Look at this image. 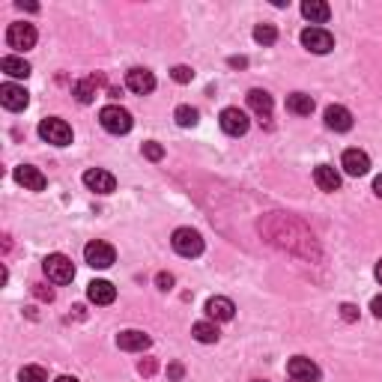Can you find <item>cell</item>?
Returning a JSON list of instances; mask_svg holds the SVG:
<instances>
[{
	"label": "cell",
	"mask_w": 382,
	"mask_h": 382,
	"mask_svg": "<svg viewBox=\"0 0 382 382\" xmlns=\"http://www.w3.org/2000/svg\"><path fill=\"white\" fill-rule=\"evenodd\" d=\"M99 123H102V129L111 132V134H129L132 132V114L120 105H105L102 111H99Z\"/></svg>",
	"instance_id": "obj_1"
},
{
	"label": "cell",
	"mask_w": 382,
	"mask_h": 382,
	"mask_svg": "<svg viewBox=\"0 0 382 382\" xmlns=\"http://www.w3.org/2000/svg\"><path fill=\"white\" fill-rule=\"evenodd\" d=\"M39 138L45 143H54V147H69L72 143V125L60 117H48V120L39 123Z\"/></svg>",
	"instance_id": "obj_2"
},
{
	"label": "cell",
	"mask_w": 382,
	"mask_h": 382,
	"mask_svg": "<svg viewBox=\"0 0 382 382\" xmlns=\"http://www.w3.org/2000/svg\"><path fill=\"white\" fill-rule=\"evenodd\" d=\"M170 245H174V251L179 254V257H200V254H203V236H200L197 230H191V227H179V230H174Z\"/></svg>",
	"instance_id": "obj_3"
},
{
	"label": "cell",
	"mask_w": 382,
	"mask_h": 382,
	"mask_svg": "<svg viewBox=\"0 0 382 382\" xmlns=\"http://www.w3.org/2000/svg\"><path fill=\"white\" fill-rule=\"evenodd\" d=\"M42 269L54 284H72V278H75V266H72V260L66 254H48L42 263Z\"/></svg>",
	"instance_id": "obj_4"
},
{
	"label": "cell",
	"mask_w": 382,
	"mask_h": 382,
	"mask_svg": "<svg viewBox=\"0 0 382 382\" xmlns=\"http://www.w3.org/2000/svg\"><path fill=\"white\" fill-rule=\"evenodd\" d=\"M302 45L314 54H329L334 48V36L325 27H305L302 30Z\"/></svg>",
	"instance_id": "obj_5"
},
{
	"label": "cell",
	"mask_w": 382,
	"mask_h": 382,
	"mask_svg": "<svg viewBox=\"0 0 382 382\" xmlns=\"http://www.w3.org/2000/svg\"><path fill=\"white\" fill-rule=\"evenodd\" d=\"M84 260H87V266H93V269H108V266H114L117 251H114L108 242H99V239H96V242H87Z\"/></svg>",
	"instance_id": "obj_6"
},
{
	"label": "cell",
	"mask_w": 382,
	"mask_h": 382,
	"mask_svg": "<svg viewBox=\"0 0 382 382\" xmlns=\"http://www.w3.org/2000/svg\"><path fill=\"white\" fill-rule=\"evenodd\" d=\"M6 45L15 51H30L36 45V27L33 24H9L6 30Z\"/></svg>",
	"instance_id": "obj_7"
},
{
	"label": "cell",
	"mask_w": 382,
	"mask_h": 382,
	"mask_svg": "<svg viewBox=\"0 0 382 382\" xmlns=\"http://www.w3.org/2000/svg\"><path fill=\"white\" fill-rule=\"evenodd\" d=\"M218 123H221V129L227 134H233V138H239V134L248 132V114L239 111V108H224L221 117H218Z\"/></svg>",
	"instance_id": "obj_8"
},
{
	"label": "cell",
	"mask_w": 382,
	"mask_h": 382,
	"mask_svg": "<svg viewBox=\"0 0 382 382\" xmlns=\"http://www.w3.org/2000/svg\"><path fill=\"white\" fill-rule=\"evenodd\" d=\"M287 374H290V379H296V382H316V379H320V368H316L311 359L296 356V359L287 361Z\"/></svg>",
	"instance_id": "obj_9"
},
{
	"label": "cell",
	"mask_w": 382,
	"mask_h": 382,
	"mask_svg": "<svg viewBox=\"0 0 382 382\" xmlns=\"http://www.w3.org/2000/svg\"><path fill=\"white\" fill-rule=\"evenodd\" d=\"M125 84H129L132 93L147 96V93H152V90H156V75H152L150 69L134 66V69H129V75H125Z\"/></svg>",
	"instance_id": "obj_10"
},
{
	"label": "cell",
	"mask_w": 382,
	"mask_h": 382,
	"mask_svg": "<svg viewBox=\"0 0 382 382\" xmlns=\"http://www.w3.org/2000/svg\"><path fill=\"white\" fill-rule=\"evenodd\" d=\"M27 102H30V96H27L24 87H18V84H3V87H0V105H3L6 111H24Z\"/></svg>",
	"instance_id": "obj_11"
},
{
	"label": "cell",
	"mask_w": 382,
	"mask_h": 382,
	"mask_svg": "<svg viewBox=\"0 0 382 382\" xmlns=\"http://www.w3.org/2000/svg\"><path fill=\"white\" fill-rule=\"evenodd\" d=\"M84 185L90 191H96V194H111V191L117 188V179H114V174H108V170L93 168V170L84 174Z\"/></svg>",
	"instance_id": "obj_12"
},
{
	"label": "cell",
	"mask_w": 382,
	"mask_h": 382,
	"mask_svg": "<svg viewBox=\"0 0 382 382\" xmlns=\"http://www.w3.org/2000/svg\"><path fill=\"white\" fill-rule=\"evenodd\" d=\"M150 343H152L150 334L147 332H138V329H125V332L117 334V347L125 350V352H143Z\"/></svg>",
	"instance_id": "obj_13"
},
{
	"label": "cell",
	"mask_w": 382,
	"mask_h": 382,
	"mask_svg": "<svg viewBox=\"0 0 382 382\" xmlns=\"http://www.w3.org/2000/svg\"><path fill=\"white\" fill-rule=\"evenodd\" d=\"M233 314H236V308H233L230 299H224V296H215L206 302V316L212 323H230Z\"/></svg>",
	"instance_id": "obj_14"
},
{
	"label": "cell",
	"mask_w": 382,
	"mask_h": 382,
	"mask_svg": "<svg viewBox=\"0 0 382 382\" xmlns=\"http://www.w3.org/2000/svg\"><path fill=\"white\" fill-rule=\"evenodd\" d=\"M341 165L350 177H365L370 170V159H368V152H361V150H347L341 159Z\"/></svg>",
	"instance_id": "obj_15"
},
{
	"label": "cell",
	"mask_w": 382,
	"mask_h": 382,
	"mask_svg": "<svg viewBox=\"0 0 382 382\" xmlns=\"http://www.w3.org/2000/svg\"><path fill=\"white\" fill-rule=\"evenodd\" d=\"M325 125L332 132H350L352 129V114L343 105H329L325 108Z\"/></svg>",
	"instance_id": "obj_16"
},
{
	"label": "cell",
	"mask_w": 382,
	"mask_h": 382,
	"mask_svg": "<svg viewBox=\"0 0 382 382\" xmlns=\"http://www.w3.org/2000/svg\"><path fill=\"white\" fill-rule=\"evenodd\" d=\"M15 183L30 188V191H42L45 188V177H42V170L33 168V165H18L15 168Z\"/></svg>",
	"instance_id": "obj_17"
},
{
	"label": "cell",
	"mask_w": 382,
	"mask_h": 382,
	"mask_svg": "<svg viewBox=\"0 0 382 382\" xmlns=\"http://www.w3.org/2000/svg\"><path fill=\"white\" fill-rule=\"evenodd\" d=\"M87 299L93 305H111L117 299V290L111 281H90L87 284Z\"/></svg>",
	"instance_id": "obj_18"
},
{
	"label": "cell",
	"mask_w": 382,
	"mask_h": 382,
	"mask_svg": "<svg viewBox=\"0 0 382 382\" xmlns=\"http://www.w3.org/2000/svg\"><path fill=\"white\" fill-rule=\"evenodd\" d=\"M102 75H90V78H84V81H75V87H72V96L78 99L81 105H90L96 99V87L102 84Z\"/></svg>",
	"instance_id": "obj_19"
},
{
	"label": "cell",
	"mask_w": 382,
	"mask_h": 382,
	"mask_svg": "<svg viewBox=\"0 0 382 382\" xmlns=\"http://www.w3.org/2000/svg\"><path fill=\"white\" fill-rule=\"evenodd\" d=\"M248 105H251V111L260 117V123H263V120H269V117H272V96L266 93V90L254 87L251 93H248Z\"/></svg>",
	"instance_id": "obj_20"
},
{
	"label": "cell",
	"mask_w": 382,
	"mask_h": 382,
	"mask_svg": "<svg viewBox=\"0 0 382 382\" xmlns=\"http://www.w3.org/2000/svg\"><path fill=\"white\" fill-rule=\"evenodd\" d=\"M302 15L316 27V24L329 21L332 9H329V3H323V0H305V3H302Z\"/></svg>",
	"instance_id": "obj_21"
},
{
	"label": "cell",
	"mask_w": 382,
	"mask_h": 382,
	"mask_svg": "<svg viewBox=\"0 0 382 382\" xmlns=\"http://www.w3.org/2000/svg\"><path fill=\"white\" fill-rule=\"evenodd\" d=\"M314 183L320 185L323 191H338L341 188V174L332 165H320L314 170Z\"/></svg>",
	"instance_id": "obj_22"
},
{
	"label": "cell",
	"mask_w": 382,
	"mask_h": 382,
	"mask_svg": "<svg viewBox=\"0 0 382 382\" xmlns=\"http://www.w3.org/2000/svg\"><path fill=\"white\" fill-rule=\"evenodd\" d=\"M0 69H3L9 78H27L30 75V63H27L24 57H15V54H9V57L0 60Z\"/></svg>",
	"instance_id": "obj_23"
},
{
	"label": "cell",
	"mask_w": 382,
	"mask_h": 382,
	"mask_svg": "<svg viewBox=\"0 0 382 382\" xmlns=\"http://www.w3.org/2000/svg\"><path fill=\"white\" fill-rule=\"evenodd\" d=\"M287 111H293L299 117H311L314 114V99L308 93H293L287 96Z\"/></svg>",
	"instance_id": "obj_24"
},
{
	"label": "cell",
	"mask_w": 382,
	"mask_h": 382,
	"mask_svg": "<svg viewBox=\"0 0 382 382\" xmlns=\"http://www.w3.org/2000/svg\"><path fill=\"white\" fill-rule=\"evenodd\" d=\"M191 334H194V341H200V343H215L218 338H221L218 325H215V323H209V320L194 323V329H191Z\"/></svg>",
	"instance_id": "obj_25"
},
{
	"label": "cell",
	"mask_w": 382,
	"mask_h": 382,
	"mask_svg": "<svg viewBox=\"0 0 382 382\" xmlns=\"http://www.w3.org/2000/svg\"><path fill=\"white\" fill-rule=\"evenodd\" d=\"M174 120H177L179 125H183V129H191V125H197L200 114H197L191 105H179V108H177V114H174Z\"/></svg>",
	"instance_id": "obj_26"
},
{
	"label": "cell",
	"mask_w": 382,
	"mask_h": 382,
	"mask_svg": "<svg viewBox=\"0 0 382 382\" xmlns=\"http://www.w3.org/2000/svg\"><path fill=\"white\" fill-rule=\"evenodd\" d=\"M254 42H260V45H275V42H278L275 24H257V27H254Z\"/></svg>",
	"instance_id": "obj_27"
},
{
	"label": "cell",
	"mask_w": 382,
	"mask_h": 382,
	"mask_svg": "<svg viewBox=\"0 0 382 382\" xmlns=\"http://www.w3.org/2000/svg\"><path fill=\"white\" fill-rule=\"evenodd\" d=\"M18 382H48V374H45V368H39V365H27V368H21V374H18Z\"/></svg>",
	"instance_id": "obj_28"
},
{
	"label": "cell",
	"mask_w": 382,
	"mask_h": 382,
	"mask_svg": "<svg viewBox=\"0 0 382 382\" xmlns=\"http://www.w3.org/2000/svg\"><path fill=\"white\" fill-rule=\"evenodd\" d=\"M143 156H147L150 161H161V159H165V147L156 143V141H147V143H143Z\"/></svg>",
	"instance_id": "obj_29"
},
{
	"label": "cell",
	"mask_w": 382,
	"mask_h": 382,
	"mask_svg": "<svg viewBox=\"0 0 382 382\" xmlns=\"http://www.w3.org/2000/svg\"><path fill=\"white\" fill-rule=\"evenodd\" d=\"M170 75H174L177 84H188V81L194 78V72H191L188 66H174V72H170Z\"/></svg>",
	"instance_id": "obj_30"
},
{
	"label": "cell",
	"mask_w": 382,
	"mask_h": 382,
	"mask_svg": "<svg viewBox=\"0 0 382 382\" xmlns=\"http://www.w3.org/2000/svg\"><path fill=\"white\" fill-rule=\"evenodd\" d=\"M33 296L39 299V302H54V290L45 284H33Z\"/></svg>",
	"instance_id": "obj_31"
},
{
	"label": "cell",
	"mask_w": 382,
	"mask_h": 382,
	"mask_svg": "<svg viewBox=\"0 0 382 382\" xmlns=\"http://www.w3.org/2000/svg\"><path fill=\"white\" fill-rule=\"evenodd\" d=\"M156 370H159V361H156V359H143L141 365H138V374H141V376H152Z\"/></svg>",
	"instance_id": "obj_32"
},
{
	"label": "cell",
	"mask_w": 382,
	"mask_h": 382,
	"mask_svg": "<svg viewBox=\"0 0 382 382\" xmlns=\"http://www.w3.org/2000/svg\"><path fill=\"white\" fill-rule=\"evenodd\" d=\"M341 316H343V320H347V323H356L359 320V308L356 305H341Z\"/></svg>",
	"instance_id": "obj_33"
},
{
	"label": "cell",
	"mask_w": 382,
	"mask_h": 382,
	"mask_svg": "<svg viewBox=\"0 0 382 382\" xmlns=\"http://www.w3.org/2000/svg\"><path fill=\"white\" fill-rule=\"evenodd\" d=\"M156 284H159V290H174V275H170V272H159Z\"/></svg>",
	"instance_id": "obj_34"
},
{
	"label": "cell",
	"mask_w": 382,
	"mask_h": 382,
	"mask_svg": "<svg viewBox=\"0 0 382 382\" xmlns=\"http://www.w3.org/2000/svg\"><path fill=\"white\" fill-rule=\"evenodd\" d=\"M370 311H374V316H379V320H382V296H376L374 302H370Z\"/></svg>",
	"instance_id": "obj_35"
},
{
	"label": "cell",
	"mask_w": 382,
	"mask_h": 382,
	"mask_svg": "<svg viewBox=\"0 0 382 382\" xmlns=\"http://www.w3.org/2000/svg\"><path fill=\"white\" fill-rule=\"evenodd\" d=\"M168 374H170V379H183V365H170Z\"/></svg>",
	"instance_id": "obj_36"
},
{
	"label": "cell",
	"mask_w": 382,
	"mask_h": 382,
	"mask_svg": "<svg viewBox=\"0 0 382 382\" xmlns=\"http://www.w3.org/2000/svg\"><path fill=\"white\" fill-rule=\"evenodd\" d=\"M245 63H248L245 57H230V66H245Z\"/></svg>",
	"instance_id": "obj_37"
},
{
	"label": "cell",
	"mask_w": 382,
	"mask_h": 382,
	"mask_svg": "<svg viewBox=\"0 0 382 382\" xmlns=\"http://www.w3.org/2000/svg\"><path fill=\"white\" fill-rule=\"evenodd\" d=\"M374 191H376V194L382 197V177H376V179H374Z\"/></svg>",
	"instance_id": "obj_38"
},
{
	"label": "cell",
	"mask_w": 382,
	"mask_h": 382,
	"mask_svg": "<svg viewBox=\"0 0 382 382\" xmlns=\"http://www.w3.org/2000/svg\"><path fill=\"white\" fill-rule=\"evenodd\" d=\"M18 6H21V9H30V12H36V9H39L36 3H24V0H21V3H18Z\"/></svg>",
	"instance_id": "obj_39"
},
{
	"label": "cell",
	"mask_w": 382,
	"mask_h": 382,
	"mask_svg": "<svg viewBox=\"0 0 382 382\" xmlns=\"http://www.w3.org/2000/svg\"><path fill=\"white\" fill-rule=\"evenodd\" d=\"M376 281H379V284H382V260L376 263Z\"/></svg>",
	"instance_id": "obj_40"
},
{
	"label": "cell",
	"mask_w": 382,
	"mask_h": 382,
	"mask_svg": "<svg viewBox=\"0 0 382 382\" xmlns=\"http://www.w3.org/2000/svg\"><path fill=\"white\" fill-rule=\"evenodd\" d=\"M54 382H78V379H75V376H57Z\"/></svg>",
	"instance_id": "obj_41"
},
{
	"label": "cell",
	"mask_w": 382,
	"mask_h": 382,
	"mask_svg": "<svg viewBox=\"0 0 382 382\" xmlns=\"http://www.w3.org/2000/svg\"><path fill=\"white\" fill-rule=\"evenodd\" d=\"M254 382H266V379H254Z\"/></svg>",
	"instance_id": "obj_42"
},
{
	"label": "cell",
	"mask_w": 382,
	"mask_h": 382,
	"mask_svg": "<svg viewBox=\"0 0 382 382\" xmlns=\"http://www.w3.org/2000/svg\"><path fill=\"white\" fill-rule=\"evenodd\" d=\"M293 382H296V379H293Z\"/></svg>",
	"instance_id": "obj_43"
}]
</instances>
